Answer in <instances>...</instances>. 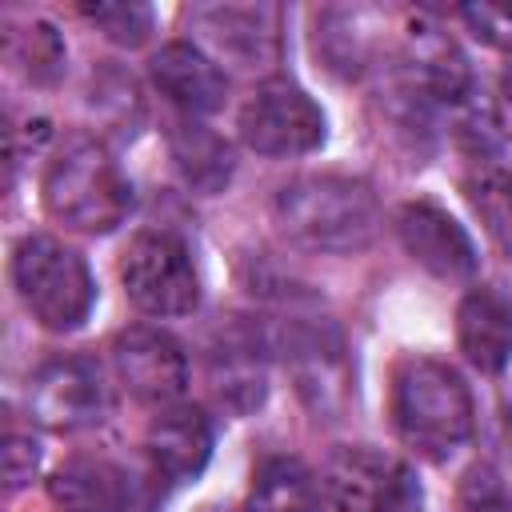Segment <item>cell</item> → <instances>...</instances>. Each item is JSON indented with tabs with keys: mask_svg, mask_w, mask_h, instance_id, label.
<instances>
[{
	"mask_svg": "<svg viewBox=\"0 0 512 512\" xmlns=\"http://www.w3.org/2000/svg\"><path fill=\"white\" fill-rule=\"evenodd\" d=\"M236 132H240L244 148L256 156L292 160V156H308L324 144L328 120H324V108L300 84H292L284 76H268L244 100V108L236 116Z\"/></svg>",
	"mask_w": 512,
	"mask_h": 512,
	"instance_id": "52a82bcc",
	"label": "cell"
},
{
	"mask_svg": "<svg viewBox=\"0 0 512 512\" xmlns=\"http://www.w3.org/2000/svg\"><path fill=\"white\" fill-rule=\"evenodd\" d=\"M40 196L56 224L84 236L116 232L136 200L132 180L124 176L116 156L92 136H68L56 148V156L44 168Z\"/></svg>",
	"mask_w": 512,
	"mask_h": 512,
	"instance_id": "3957f363",
	"label": "cell"
},
{
	"mask_svg": "<svg viewBox=\"0 0 512 512\" xmlns=\"http://www.w3.org/2000/svg\"><path fill=\"white\" fill-rule=\"evenodd\" d=\"M40 472V440L16 424H8V436H4V480H8V492H20L24 484H32Z\"/></svg>",
	"mask_w": 512,
	"mask_h": 512,
	"instance_id": "484cf974",
	"label": "cell"
},
{
	"mask_svg": "<svg viewBox=\"0 0 512 512\" xmlns=\"http://www.w3.org/2000/svg\"><path fill=\"white\" fill-rule=\"evenodd\" d=\"M272 224L292 248L320 256H356L380 232V200L360 176L308 172L276 188Z\"/></svg>",
	"mask_w": 512,
	"mask_h": 512,
	"instance_id": "6da1fadb",
	"label": "cell"
},
{
	"mask_svg": "<svg viewBox=\"0 0 512 512\" xmlns=\"http://www.w3.org/2000/svg\"><path fill=\"white\" fill-rule=\"evenodd\" d=\"M264 336L268 348L284 356V368L292 372L300 400L316 416L336 420L352 400V364L336 320L284 300V316L268 320Z\"/></svg>",
	"mask_w": 512,
	"mask_h": 512,
	"instance_id": "5b68a950",
	"label": "cell"
},
{
	"mask_svg": "<svg viewBox=\"0 0 512 512\" xmlns=\"http://www.w3.org/2000/svg\"><path fill=\"white\" fill-rule=\"evenodd\" d=\"M372 32H380V12L376 8H320L316 28H312V48L320 64L336 76H364L376 52Z\"/></svg>",
	"mask_w": 512,
	"mask_h": 512,
	"instance_id": "ffe728a7",
	"label": "cell"
},
{
	"mask_svg": "<svg viewBox=\"0 0 512 512\" xmlns=\"http://www.w3.org/2000/svg\"><path fill=\"white\" fill-rule=\"evenodd\" d=\"M152 88L180 112V116H212L228 100L224 68L196 44V40H168L148 56Z\"/></svg>",
	"mask_w": 512,
	"mask_h": 512,
	"instance_id": "5bb4252c",
	"label": "cell"
},
{
	"mask_svg": "<svg viewBox=\"0 0 512 512\" xmlns=\"http://www.w3.org/2000/svg\"><path fill=\"white\" fill-rule=\"evenodd\" d=\"M184 20L216 64L228 60L244 72H272L284 60L280 4H196Z\"/></svg>",
	"mask_w": 512,
	"mask_h": 512,
	"instance_id": "ba28073f",
	"label": "cell"
},
{
	"mask_svg": "<svg viewBox=\"0 0 512 512\" xmlns=\"http://www.w3.org/2000/svg\"><path fill=\"white\" fill-rule=\"evenodd\" d=\"M456 344L472 368L504 372L512 360V304L496 288H468L456 304Z\"/></svg>",
	"mask_w": 512,
	"mask_h": 512,
	"instance_id": "ac0fdd59",
	"label": "cell"
},
{
	"mask_svg": "<svg viewBox=\"0 0 512 512\" xmlns=\"http://www.w3.org/2000/svg\"><path fill=\"white\" fill-rule=\"evenodd\" d=\"M204 512H236V508H204ZM244 512V508H240Z\"/></svg>",
	"mask_w": 512,
	"mask_h": 512,
	"instance_id": "83f0119b",
	"label": "cell"
},
{
	"mask_svg": "<svg viewBox=\"0 0 512 512\" xmlns=\"http://www.w3.org/2000/svg\"><path fill=\"white\" fill-rule=\"evenodd\" d=\"M80 16L120 48H140L156 28V12L148 4H136V0H128V4H80Z\"/></svg>",
	"mask_w": 512,
	"mask_h": 512,
	"instance_id": "603a6c76",
	"label": "cell"
},
{
	"mask_svg": "<svg viewBox=\"0 0 512 512\" xmlns=\"http://www.w3.org/2000/svg\"><path fill=\"white\" fill-rule=\"evenodd\" d=\"M28 420L52 432H80L104 420L108 392L100 368L80 352L48 356L24 384Z\"/></svg>",
	"mask_w": 512,
	"mask_h": 512,
	"instance_id": "8fae6325",
	"label": "cell"
},
{
	"mask_svg": "<svg viewBox=\"0 0 512 512\" xmlns=\"http://www.w3.org/2000/svg\"><path fill=\"white\" fill-rule=\"evenodd\" d=\"M400 248L436 280H472L480 268L468 228L436 200H404L392 216Z\"/></svg>",
	"mask_w": 512,
	"mask_h": 512,
	"instance_id": "4fadbf2b",
	"label": "cell"
},
{
	"mask_svg": "<svg viewBox=\"0 0 512 512\" xmlns=\"http://www.w3.org/2000/svg\"><path fill=\"white\" fill-rule=\"evenodd\" d=\"M264 348H268V336H264V324H256V320H236V324L220 328V336L208 348L212 392L236 416H248L268 396Z\"/></svg>",
	"mask_w": 512,
	"mask_h": 512,
	"instance_id": "2e32d148",
	"label": "cell"
},
{
	"mask_svg": "<svg viewBox=\"0 0 512 512\" xmlns=\"http://www.w3.org/2000/svg\"><path fill=\"white\" fill-rule=\"evenodd\" d=\"M404 80L436 108H464L472 96V68L460 44L428 16H416L404 36Z\"/></svg>",
	"mask_w": 512,
	"mask_h": 512,
	"instance_id": "9a60e30c",
	"label": "cell"
},
{
	"mask_svg": "<svg viewBox=\"0 0 512 512\" xmlns=\"http://www.w3.org/2000/svg\"><path fill=\"white\" fill-rule=\"evenodd\" d=\"M112 368L124 392L148 408H172L188 392V352L156 324H132L116 332Z\"/></svg>",
	"mask_w": 512,
	"mask_h": 512,
	"instance_id": "7c38bea8",
	"label": "cell"
},
{
	"mask_svg": "<svg viewBox=\"0 0 512 512\" xmlns=\"http://www.w3.org/2000/svg\"><path fill=\"white\" fill-rule=\"evenodd\" d=\"M120 284L124 296L152 320H176L200 308V272L192 248L172 228H144L128 240Z\"/></svg>",
	"mask_w": 512,
	"mask_h": 512,
	"instance_id": "8992f818",
	"label": "cell"
},
{
	"mask_svg": "<svg viewBox=\"0 0 512 512\" xmlns=\"http://www.w3.org/2000/svg\"><path fill=\"white\" fill-rule=\"evenodd\" d=\"M324 496L336 512H416L420 484L412 480L408 464L372 448V444H344L324 460Z\"/></svg>",
	"mask_w": 512,
	"mask_h": 512,
	"instance_id": "9c48e42d",
	"label": "cell"
},
{
	"mask_svg": "<svg viewBox=\"0 0 512 512\" xmlns=\"http://www.w3.org/2000/svg\"><path fill=\"white\" fill-rule=\"evenodd\" d=\"M496 116H500V124L512 132V60H508V68H504V76H500V108H496Z\"/></svg>",
	"mask_w": 512,
	"mask_h": 512,
	"instance_id": "4316f807",
	"label": "cell"
},
{
	"mask_svg": "<svg viewBox=\"0 0 512 512\" xmlns=\"http://www.w3.org/2000/svg\"><path fill=\"white\" fill-rule=\"evenodd\" d=\"M4 52L16 64V72L32 84H56L64 72V40L48 20H28L20 28H8L4 36Z\"/></svg>",
	"mask_w": 512,
	"mask_h": 512,
	"instance_id": "7402d4cb",
	"label": "cell"
},
{
	"mask_svg": "<svg viewBox=\"0 0 512 512\" xmlns=\"http://www.w3.org/2000/svg\"><path fill=\"white\" fill-rule=\"evenodd\" d=\"M164 484L144 468H128L100 456H72L48 476V500L56 512H152Z\"/></svg>",
	"mask_w": 512,
	"mask_h": 512,
	"instance_id": "30bf717a",
	"label": "cell"
},
{
	"mask_svg": "<svg viewBox=\"0 0 512 512\" xmlns=\"http://www.w3.org/2000/svg\"><path fill=\"white\" fill-rule=\"evenodd\" d=\"M324 480L288 452L264 456L252 472V488L244 500V512H324Z\"/></svg>",
	"mask_w": 512,
	"mask_h": 512,
	"instance_id": "44dd1931",
	"label": "cell"
},
{
	"mask_svg": "<svg viewBox=\"0 0 512 512\" xmlns=\"http://www.w3.org/2000/svg\"><path fill=\"white\" fill-rule=\"evenodd\" d=\"M212 420L192 404L160 408L144 432V456L148 468L160 476V484H188L196 480L212 460Z\"/></svg>",
	"mask_w": 512,
	"mask_h": 512,
	"instance_id": "e0dca14e",
	"label": "cell"
},
{
	"mask_svg": "<svg viewBox=\"0 0 512 512\" xmlns=\"http://www.w3.org/2000/svg\"><path fill=\"white\" fill-rule=\"evenodd\" d=\"M168 152H172V164L184 176V184L200 196L224 192L236 172L232 144L196 116H176L168 124Z\"/></svg>",
	"mask_w": 512,
	"mask_h": 512,
	"instance_id": "d6986e66",
	"label": "cell"
},
{
	"mask_svg": "<svg viewBox=\"0 0 512 512\" xmlns=\"http://www.w3.org/2000/svg\"><path fill=\"white\" fill-rule=\"evenodd\" d=\"M392 428L416 456L444 464L476 432V400L456 364L440 356H404L392 368L388 392Z\"/></svg>",
	"mask_w": 512,
	"mask_h": 512,
	"instance_id": "7a4b0ae2",
	"label": "cell"
},
{
	"mask_svg": "<svg viewBox=\"0 0 512 512\" xmlns=\"http://www.w3.org/2000/svg\"><path fill=\"white\" fill-rule=\"evenodd\" d=\"M460 20H464V28H468L480 44H488V48L512 56V4H496V0L464 4V8H460Z\"/></svg>",
	"mask_w": 512,
	"mask_h": 512,
	"instance_id": "d4e9b609",
	"label": "cell"
},
{
	"mask_svg": "<svg viewBox=\"0 0 512 512\" xmlns=\"http://www.w3.org/2000/svg\"><path fill=\"white\" fill-rule=\"evenodd\" d=\"M12 288L28 316L48 332H76L96 304V280L88 260L48 232H28L12 244Z\"/></svg>",
	"mask_w": 512,
	"mask_h": 512,
	"instance_id": "277c9868",
	"label": "cell"
},
{
	"mask_svg": "<svg viewBox=\"0 0 512 512\" xmlns=\"http://www.w3.org/2000/svg\"><path fill=\"white\" fill-rule=\"evenodd\" d=\"M460 512H512V488L492 464H472L460 476Z\"/></svg>",
	"mask_w": 512,
	"mask_h": 512,
	"instance_id": "cb8c5ba5",
	"label": "cell"
}]
</instances>
